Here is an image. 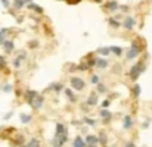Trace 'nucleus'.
<instances>
[{"label": "nucleus", "instance_id": "1", "mask_svg": "<svg viewBox=\"0 0 152 147\" xmlns=\"http://www.w3.org/2000/svg\"><path fill=\"white\" fill-rule=\"evenodd\" d=\"M145 71V63L143 62H137L136 65H134L131 68V71H130V78L131 80H137V76Z\"/></svg>", "mask_w": 152, "mask_h": 147}, {"label": "nucleus", "instance_id": "2", "mask_svg": "<svg viewBox=\"0 0 152 147\" xmlns=\"http://www.w3.org/2000/svg\"><path fill=\"white\" fill-rule=\"evenodd\" d=\"M71 85H72V88L74 90H78V91H81L83 88H84V81L81 80V78H78V76H72L71 78Z\"/></svg>", "mask_w": 152, "mask_h": 147}, {"label": "nucleus", "instance_id": "3", "mask_svg": "<svg viewBox=\"0 0 152 147\" xmlns=\"http://www.w3.org/2000/svg\"><path fill=\"white\" fill-rule=\"evenodd\" d=\"M139 53H140V47L136 44V43H133L130 50H129V53H127V59H134Z\"/></svg>", "mask_w": 152, "mask_h": 147}, {"label": "nucleus", "instance_id": "4", "mask_svg": "<svg viewBox=\"0 0 152 147\" xmlns=\"http://www.w3.org/2000/svg\"><path fill=\"white\" fill-rule=\"evenodd\" d=\"M124 28L125 30H133L134 28V25H136V19L133 18V16H125V19H124Z\"/></svg>", "mask_w": 152, "mask_h": 147}, {"label": "nucleus", "instance_id": "5", "mask_svg": "<svg viewBox=\"0 0 152 147\" xmlns=\"http://www.w3.org/2000/svg\"><path fill=\"white\" fill-rule=\"evenodd\" d=\"M86 147H98V137L96 135H87V138H86Z\"/></svg>", "mask_w": 152, "mask_h": 147}, {"label": "nucleus", "instance_id": "6", "mask_svg": "<svg viewBox=\"0 0 152 147\" xmlns=\"http://www.w3.org/2000/svg\"><path fill=\"white\" fill-rule=\"evenodd\" d=\"M43 102H44V99L43 97H40V96H37L34 100H33V103H31V106L34 107V109H40L41 107V105H43Z\"/></svg>", "mask_w": 152, "mask_h": 147}, {"label": "nucleus", "instance_id": "7", "mask_svg": "<svg viewBox=\"0 0 152 147\" xmlns=\"http://www.w3.org/2000/svg\"><path fill=\"white\" fill-rule=\"evenodd\" d=\"M36 97H37V93H36V91H31V90H28L27 93H25V99H27V102L30 103V105L33 103V100H34Z\"/></svg>", "mask_w": 152, "mask_h": 147}, {"label": "nucleus", "instance_id": "8", "mask_svg": "<svg viewBox=\"0 0 152 147\" xmlns=\"http://www.w3.org/2000/svg\"><path fill=\"white\" fill-rule=\"evenodd\" d=\"M72 147H86V143H84V140L78 135V137H75V140L72 143Z\"/></svg>", "mask_w": 152, "mask_h": 147}, {"label": "nucleus", "instance_id": "9", "mask_svg": "<svg viewBox=\"0 0 152 147\" xmlns=\"http://www.w3.org/2000/svg\"><path fill=\"white\" fill-rule=\"evenodd\" d=\"M62 134H66V128H65L62 124H58V125H56V132H55V137L62 135Z\"/></svg>", "mask_w": 152, "mask_h": 147}, {"label": "nucleus", "instance_id": "10", "mask_svg": "<svg viewBox=\"0 0 152 147\" xmlns=\"http://www.w3.org/2000/svg\"><path fill=\"white\" fill-rule=\"evenodd\" d=\"M96 103H98V96H96L95 93H92L90 96H89V99H87V105L89 106H95Z\"/></svg>", "mask_w": 152, "mask_h": 147}, {"label": "nucleus", "instance_id": "11", "mask_svg": "<svg viewBox=\"0 0 152 147\" xmlns=\"http://www.w3.org/2000/svg\"><path fill=\"white\" fill-rule=\"evenodd\" d=\"M3 47H5V50L7 51V53H11V51L13 50V41L12 40H6L3 43Z\"/></svg>", "mask_w": 152, "mask_h": 147}, {"label": "nucleus", "instance_id": "12", "mask_svg": "<svg viewBox=\"0 0 152 147\" xmlns=\"http://www.w3.org/2000/svg\"><path fill=\"white\" fill-rule=\"evenodd\" d=\"M131 127H133V119H131L129 115H125V116H124V128H125V129H130Z\"/></svg>", "mask_w": 152, "mask_h": 147}, {"label": "nucleus", "instance_id": "13", "mask_svg": "<svg viewBox=\"0 0 152 147\" xmlns=\"http://www.w3.org/2000/svg\"><path fill=\"white\" fill-rule=\"evenodd\" d=\"M7 32H9V30H7V28H2V30H0V44H3V43L7 40L6 38Z\"/></svg>", "mask_w": 152, "mask_h": 147}, {"label": "nucleus", "instance_id": "14", "mask_svg": "<svg viewBox=\"0 0 152 147\" xmlns=\"http://www.w3.org/2000/svg\"><path fill=\"white\" fill-rule=\"evenodd\" d=\"M24 57H25V53H22L21 56L16 57V59H15V62H13V66H15V68H19V66H21V62H22V59H24Z\"/></svg>", "mask_w": 152, "mask_h": 147}, {"label": "nucleus", "instance_id": "15", "mask_svg": "<svg viewBox=\"0 0 152 147\" xmlns=\"http://www.w3.org/2000/svg\"><path fill=\"white\" fill-rule=\"evenodd\" d=\"M109 50L114 51V53H115L117 56H121V53H123V49H121V47H118V46H112V47H109Z\"/></svg>", "mask_w": 152, "mask_h": 147}, {"label": "nucleus", "instance_id": "16", "mask_svg": "<svg viewBox=\"0 0 152 147\" xmlns=\"http://www.w3.org/2000/svg\"><path fill=\"white\" fill-rule=\"evenodd\" d=\"M100 116H102L104 119H109V118H111V112H109V110H106V109H102V110H100Z\"/></svg>", "mask_w": 152, "mask_h": 147}, {"label": "nucleus", "instance_id": "17", "mask_svg": "<svg viewBox=\"0 0 152 147\" xmlns=\"http://www.w3.org/2000/svg\"><path fill=\"white\" fill-rule=\"evenodd\" d=\"M27 147H40V141L37 140V138H31V141L28 143Z\"/></svg>", "mask_w": 152, "mask_h": 147}, {"label": "nucleus", "instance_id": "18", "mask_svg": "<svg viewBox=\"0 0 152 147\" xmlns=\"http://www.w3.org/2000/svg\"><path fill=\"white\" fill-rule=\"evenodd\" d=\"M106 9H109V11H115V9H118V3H117V2H109V3L106 5Z\"/></svg>", "mask_w": 152, "mask_h": 147}, {"label": "nucleus", "instance_id": "19", "mask_svg": "<svg viewBox=\"0 0 152 147\" xmlns=\"http://www.w3.org/2000/svg\"><path fill=\"white\" fill-rule=\"evenodd\" d=\"M96 65H98L99 68H106V66H108V62H106L105 59H98V60H96Z\"/></svg>", "mask_w": 152, "mask_h": 147}, {"label": "nucleus", "instance_id": "20", "mask_svg": "<svg viewBox=\"0 0 152 147\" xmlns=\"http://www.w3.org/2000/svg\"><path fill=\"white\" fill-rule=\"evenodd\" d=\"M21 121H22L24 124L31 122V115H25V113H22V115H21Z\"/></svg>", "mask_w": 152, "mask_h": 147}, {"label": "nucleus", "instance_id": "21", "mask_svg": "<svg viewBox=\"0 0 152 147\" xmlns=\"http://www.w3.org/2000/svg\"><path fill=\"white\" fill-rule=\"evenodd\" d=\"M27 6L30 7V9H34V11H37V12H40V13L43 12V9H41V7H38V6H37L36 3H28Z\"/></svg>", "mask_w": 152, "mask_h": 147}, {"label": "nucleus", "instance_id": "22", "mask_svg": "<svg viewBox=\"0 0 152 147\" xmlns=\"http://www.w3.org/2000/svg\"><path fill=\"white\" fill-rule=\"evenodd\" d=\"M25 5V2L24 0H15V3H13V6H15V9H21V7Z\"/></svg>", "mask_w": 152, "mask_h": 147}, {"label": "nucleus", "instance_id": "23", "mask_svg": "<svg viewBox=\"0 0 152 147\" xmlns=\"http://www.w3.org/2000/svg\"><path fill=\"white\" fill-rule=\"evenodd\" d=\"M98 51H99V53H100V55H104V56H106V55H109V51H111V50H109V47H100V49H99Z\"/></svg>", "mask_w": 152, "mask_h": 147}, {"label": "nucleus", "instance_id": "24", "mask_svg": "<svg viewBox=\"0 0 152 147\" xmlns=\"http://www.w3.org/2000/svg\"><path fill=\"white\" fill-rule=\"evenodd\" d=\"M133 93H134V96H136V97L140 96V85H139V84H136V85L133 87Z\"/></svg>", "mask_w": 152, "mask_h": 147}, {"label": "nucleus", "instance_id": "25", "mask_svg": "<svg viewBox=\"0 0 152 147\" xmlns=\"http://www.w3.org/2000/svg\"><path fill=\"white\" fill-rule=\"evenodd\" d=\"M65 94L70 97V100H71V102H75V97H74V94H72V91H71V90L66 88V90H65Z\"/></svg>", "mask_w": 152, "mask_h": 147}, {"label": "nucleus", "instance_id": "26", "mask_svg": "<svg viewBox=\"0 0 152 147\" xmlns=\"http://www.w3.org/2000/svg\"><path fill=\"white\" fill-rule=\"evenodd\" d=\"M98 141H100V143H102L104 146L106 144V141H108V138H106V135L105 134H100V137H99V140Z\"/></svg>", "mask_w": 152, "mask_h": 147}, {"label": "nucleus", "instance_id": "27", "mask_svg": "<svg viewBox=\"0 0 152 147\" xmlns=\"http://www.w3.org/2000/svg\"><path fill=\"white\" fill-rule=\"evenodd\" d=\"M98 91H99V93H106V87H105L104 84H99V85H98Z\"/></svg>", "mask_w": 152, "mask_h": 147}, {"label": "nucleus", "instance_id": "28", "mask_svg": "<svg viewBox=\"0 0 152 147\" xmlns=\"http://www.w3.org/2000/svg\"><path fill=\"white\" fill-rule=\"evenodd\" d=\"M3 91H5V93H11V91H12V85H11V84H6L5 87H3Z\"/></svg>", "mask_w": 152, "mask_h": 147}, {"label": "nucleus", "instance_id": "29", "mask_svg": "<svg viewBox=\"0 0 152 147\" xmlns=\"http://www.w3.org/2000/svg\"><path fill=\"white\" fill-rule=\"evenodd\" d=\"M5 66H6V60L3 56H0V69H3Z\"/></svg>", "mask_w": 152, "mask_h": 147}, {"label": "nucleus", "instance_id": "30", "mask_svg": "<svg viewBox=\"0 0 152 147\" xmlns=\"http://www.w3.org/2000/svg\"><path fill=\"white\" fill-rule=\"evenodd\" d=\"M52 88H53L55 91H61V90H62V85H61V84H53Z\"/></svg>", "mask_w": 152, "mask_h": 147}, {"label": "nucleus", "instance_id": "31", "mask_svg": "<svg viewBox=\"0 0 152 147\" xmlns=\"http://www.w3.org/2000/svg\"><path fill=\"white\" fill-rule=\"evenodd\" d=\"M84 121H86V124H89V125H92V127H93L96 122H95V121L93 119H89V118H86V119H84Z\"/></svg>", "mask_w": 152, "mask_h": 147}, {"label": "nucleus", "instance_id": "32", "mask_svg": "<svg viewBox=\"0 0 152 147\" xmlns=\"http://www.w3.org/2000/svg\"><path fill=\"white\" fill-rule=\"evenodd\" d=\"M109 24H111L112 27H120V24H118V21H114V19H109Z\"/></svg>", "mask_w": 152, "mask_h": 147}, {"label": "nucleus", "instance_id": "33", "mask_svg": "<svg viewBox=\"0 0 152 147\" xmlns=\"http://www.w3.org/2000/svg\"><path fill=\"white\" fill-rule=\"evenodd\" d=\"M92 82H93V84H96L98 81H99V76L98 75H93V76H92V80H90Z\"/></svg>", "mask_w": 152, "mask_h": 147}, {"label": "nucleus", "instance_id": "34", "mask_svg": "<svg viewBox=\"0 0 152 147\" xmlns=\"http://www.w3.org/2000/svg\"><path fill=\"white\" fill-rule=\"evenodd\" d=\"M0 2H2V3H3V6H5V7H9V6H11V3H9V0H0Z\"/></svg>", "mask_w": 152, "mask_h": 147}, {"label": "nucleus", "instance_id": "35", "mask_svg": "<svg viewBox=\"0 0 152 147\" xmlns=\"http://www.w3.org/2000/svg\"><path fill=\"white\" fill-rule=\"evenodd\" d=\"M87 65H89V66H95V65H96V60H95V59H90Z\"/></svg>", "mask_w": 152, "mask_h": 147}, {"label": "nucleus", "instance_id": "36", "mask_svg": "<svg viewBox=\"0 0 152 147\" xmlns=\"http://www.w3.org/2000/svg\"><path fill=\"white\" fill-rule=\"evenodd\" d=\"M66 2H68L70 5H75V3H78L80 0H66Z\"/></svg>", "mask_w": 152, "mask_h": 147}, {"label": "nucleus", "instance_id": "37", "mask_svg": "<svg viewBox=\"0 0 152 147\" xmlns=\"http://www.w3.org/2000/svg\"><path fill=\"white\" fill-rule=\"evenodd\" d=\"M106 106H109V100H105V102H104V107H106Z\"/></svg>", "mask_w": 152, "mask_h": 147}, {"label": "nucleus", "instance_id": "38", "mask_svg": "<svg viewBox=\"0 0 152 147\" xmlns=\"http://www.w3.org/2000/svg\"><path fill=\"white\" fill-rule=\"evenodd\" d=\"M125 147H136V146H134L133 143H127V146H125Z\"/></svg>", "mask_w": 152, "mask_h": 147}, {"label": "nucleus", "instance_id": "39", "mask_svg": "<svg viewBox=\"0 0 152 147\" xmlns=\"http://www.w3.org/2000/svg\"><path fill=\"white\" fill-rule=\"evenodd\" d=\"M24 2H30V3H31V0H24Z\"/></svg>", "mask_w": 152, "mask_h": 147}]
</instances>
